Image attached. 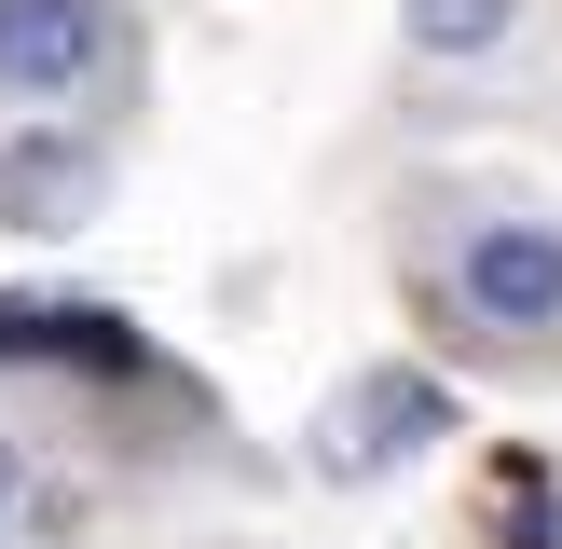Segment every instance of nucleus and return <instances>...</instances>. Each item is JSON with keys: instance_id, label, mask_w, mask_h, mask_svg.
<instances>
[{"instance_id": "nucleus-5", "label": "nucleus", "mask_w": 562, "mask_h": 549, "mask_svg": "<svg viewBox=\"0 0 562 549\" xmlns=\"http://www.w3.org/2000/svg\"><path fill=\"white\" fill-rule=\"evenodd\" d=\"M398 27H412V55H494L521 27V0H398Z\"/></svg>"}, {"instance_id": "nucleus-1", "label": "nucleus", "mask_w": 562, "mask_h": 549, "mask_svg": "<svg viewBox=\"0 0 562 549\" xmlns=\"http://www.w3.org/2000/svg\"><path fill=\"white\" fill-rule=\"evenodd\" d=\"M453 302L481 329H562V220L536 206H494V220H467V247H453Z\"/></svg>"}, {"instance_id": "nucleus-2", "label": "nucleus", "mask_w": 562, "mask_h": 549, "mask_svg": "<svg viewBox=\"0 0 562 549\" xmlns=\"http://www.w3.org/2000/svg\"><path fill=\"white\" fill-rule=\"evenodd\" d=\"M426 439H453V384H426V371H371V384H344V399H329L316 467H329V481H384V467H412Z\"/></svg>"}, {"instance_id": "nucleus-6", "label": "nucleus", "mask_w": 562, "mask_h": 549, "mask_svg": "<svg viewBox=\"0 0 562 549\" xmlns=\"http://www.w3.org/2000/svg\"><path fill=\"white\" fill-rule=\"evenodd\" d=\"M0 536H14V439H0Z\"/></svg>"}, {"instance_id": "nucleus-3", "label": "nucleus", "mask_w": 562, "mask_h": 549, "mask_svg": "<svg viewBox=\"0 0 562 549\" xmlns=\"http://www.w3.org/2000/svg\"><path fill=\"white\" fill-rule=\"evenodd\" d=\"M124 69L110 0H0V97H97Z\"/></svg>"}, {"instance_id": "nucleus-4", "label": "nucleus", "mask_w": 562, "mask_h": 549, "mask_svg": "<svg viewBox=\"0 0 562 549\" xmlns=\"http://www.w3.org/2000/svg\"><path fill=\"white\" fill-rule=\"evenodd\" d=\"M110 206V152L82 124H27L0 137V234H82Z\"/></svg>"}]
</instances>
